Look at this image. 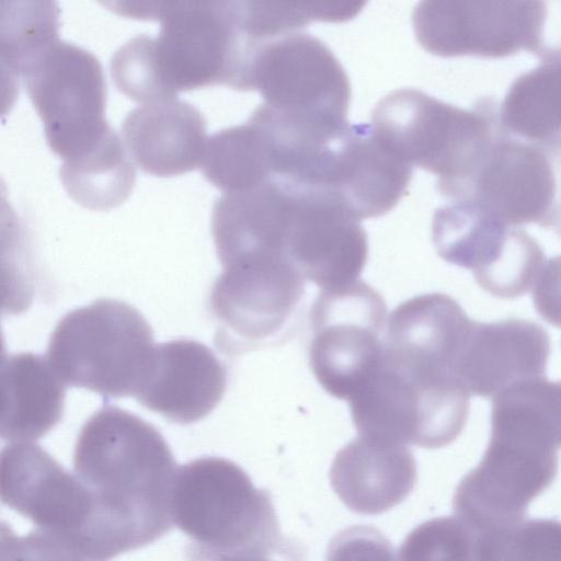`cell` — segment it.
Returning <instances> with one entry per match:
<instances>
[{"label":"cell","instance_id":"21","mask_svg":"<svg viewBox=\"0 0 561 561\" xmlns=\"http://www.w3.org/2000/svg\"><path fill=\"white\" fill-rule=\"evenodd\" d=\"M329 476L332 489L348 508L377 515L410 495L417 472L405 445L358 436L336 453Z\"/></svg>","mask_w":561,"mask_h":561},{"label":"cell","instance_id":"31","mask_svg":"<svg viewBox=\"0 0 561 561\" xmlns=\"http://www.w3.org/2000/svg\"><path fill=\"white\" fill-rule=\"evenodd\" d=\"M16 538L18 535L13 531L11 526L0 519V561L4 559Z\"/></svg>","mask_w":561,"mask_h":561},{"label":"cell","instance_id":"20","mask_svg":"<svg viewBox=\"0 0 561 561\" xmlns=\"http://www.w3.org/2000/svg\"><path fill=\"white\" fill-rule=\"evenodd\" d=\"M122 137L142 171L163 178L199 168L208 139L203 114L178 96L131 110L122 123Z\"/></svg>","mask_w":561,"mask_h":561},{"label":"cell","instance_id":"2","mask_svg":"<svg viewBox=\"0 0 561 561\" xmlns=\"http://www.w3.org/2000/svg\"><path fill=\"white\" fill-rule=\"evenodd\" d=\"M0 504L33 523L46 561H111L138 549L128 526L33 443L0 449Z\"/></svg>","mask_w":561,"mask_h":561},{"label":"cell","instance_id":"10","mask_svg":"<svg viewBox=\"0 0 561 561\" xmlns=\"http://www.w3.org/2000/svg\"><path fill=\"white\" fill-rule=\"evenodd\" d=\"M432 240L444 261L471 270L479 286L501 299L535 288L550 263L522 228L510 227L467 201H450L436 209Z\"/></svg>","mask_w":561,"mask_h":561},{"label":"cell","instance_id":"19","mask_svg":"<svg viewBox=\"0 0 561 561\" xmlns=\"http://www.w3.org/2000/svg\"><path fill=\"white\" fill-rule=\"evenodd\" d=\"M471 321L450 296H415L391 312L382 354L392 364L415 374L454 377Z\"/></svg>","mask_w":561,"mask_h":561},{"label":"cell","instance_id":"12","mask_svg":"<svg viewBox=\"0 0 561 561\" xmlns=\"http://www.w3.org/2000/svg\"><path fill=\"white\" fill-rule=\"evenodd\" d=\"M386 313L383 297L362 279L319 293L310 312L309 362L328 393L348 400L376 368Z\"/></svg>","mask_w":561,"mask_h":561},{"label":"cell","instance_id":"5","mask_svg":"<svg viewBox=\"0 0 561 561\" xmlns=\"http://www.w3.org/2000/svg\"><path fill=\"white\" fill-rule=\"evenodd\" d=\"M370 127L400 160L436 174L443 194L480 165L497 131V117L492 104L465 110L416 89H399L378 102Z\"/></svg>","mask_w":561,"mask_h":561},{"label":"cell","instance_id":"26","mask_svg":"<svg viewBox=\"0 0 561 561\" xmlns=\"http://www.w3.org/2000/svg\"><path fill=\"white\" fill-rule=\"evenodd\" d=\"M472 561H561L560 523L523 519L476 535Z\"/></svg>","mask_w":561,"mask_h":561},{"label":"cell","instance_id":"17","mask_svg":"<svg viewBox=\"0 0 561 561\" xmlns=\"http://www.w3.org/2000/svg\"><path fill=\"white\" fill-rule=\"evenodd\" d=\"M226 387V367L208 346L172 340L153 346L135 399L169 422L191 424L213 412Z\"/></svg>","mask_w":561,"mask_h":561},{"label":"cell","instance_id":"1","mask_svg":"<svg viewBox=\"0 0 561 561\" xmlns=\"http://www.w3.org/2000/svg\"><path fill=\"white\" fill-rule=\"evenodd\" d=\"M125 16L161 22L156 37L125 43L128 78L145 103L215 84L234 87L244 60V36L233 1H110Z\"/></svg>","mask_w":561,"mask_h":561},{"label":"cell","instance_id":"32","mask_svg":"<svg viewBox=\"0 0 561 561\" xmlns=\"http://www.w3.org/2000/svg\"><path fill=\"white\" fill-rule=\"evenodd\" d=\"M5 561H33L32 559H30L26 556V553L23 550L21 536H20V539L18 541L15 549L13 550V552L9 556V558Z\"/></svg>","mask_w":561,"mask_h":561},{"label":"cell","instance_id":"27","mask_svg":"<svg viewBox=\"0 0 561 561\" xmlns=\"http://www.w3.org/2000/svg\"><path fill=\"white\" fill-rule=\"evenodd\" d=\"M472 557L473 535L456 516L419 525L398 551V561H472Z\"/></svg>","mask_w":561,"mask_h":561},{"label":"cell","instance_id":"14","mask_svg":"<svg viewBox=\"0 0 561 561\" xmlns=\"http://www.w3.org/2000/svg\"><path fill=\"white\" fill-rule=\"evenodd\" d=\"M305 282L285 259H251L225 266L210 291L219 348L238 354L279 336L304 297Z\"/></svg>","mask_w":561,"mask_h":561},{"label":"cell","instance_id":"22","mask_svg":"<svg viewBox=\"0 0 561 561\" xmlns=\"http://www.w3.org/2000/svg\"><path fill=\"white\" fill-rule=\"evenodd\" d=\"M65 387L46 357L33 353L0 363V438L32 443L61 421Z\"/></svg>","mask_w":561,"mask_h":561},{"label":"cell","instance_id":"34","mask_svg":"<svg viewBox=\"0 0 561 561\" xmlns=\"http://www.w3.org/2000/svg\"><path fill=\"white\" fill-rule=\"evenodd\" d=\"M228 561H270V560H266L265 558H240V559H232V560H228Z\"/></svg>","mask_w":561,"mask_h":561},{"label":"cell","instance_id":"8","mask_svg":"<svg viewBox=\"0 0 561 561\" xmlns=\"http://www.w3.org/2000/svg\"><path fill=\"white\" fill-rule=\"evenodd\" d=\"M453 376L408 371L383 357L347 400L359 436L440 448L465 428L470 399Z\"/></svg>","mask_w":561,"mask_h":561},{"label":"cell","instance_id":"25","mask_svg":"<svg viewBox=\"0 0 561 561\" xmlns=\"http://www.w3.org/2000/svg\"><path fill=\"white\" fill-rule=\"evenodd\" d=\"M55 1H0V62L19 77L59 41Z\"/></svg>","mask_w":561,"mask_h":561},{"label":"cell","instance_id":"24","mask_svg":"<svg viewBox=\"0 0 561 561\" xmlns=\"http://www.w3.org/2000/svg\"><path fill=\"white\" fill-rule=\"evenodd\" d=\"M59 175L69 196L93 210L123 204L136 180L134 163L114 129L90 151L64 160Z\"/></svg>","mask_w":561,"mask_h":561},{"label":"cell","instance_id":"23","mask_svg":"<svg viewBox=\"0 0 561 561\" xmlns=\"http://www.w3.org/2000/svg\"><path fill=\"white\" fill-rule=\"evenodd\" d=\"M499 130L519 137L550 157L560 148V57L550 50L541 64L511 85L497 118Z\"/></svg>","mask_w":561,"mask_h":561},{"label":"cell","instance_id":"4","mask_svg":"<svg viewBox=\"0 0 561 561\" xmlns=\"http://www.w3.org/2000/svg\"><path fill=\"white\" fill-rule=\"evenodd\" d=\"M171 516L187 538L186 561H228L279 554L295 560L267 491L237 463L207 456L178 467Z\"/></svg>","mask_w":561,"mask_h":561},{"label":"cell","instance_id":"15","mask_svg":"<svg viewBox=\"0 0 561 561\" xmlns=\"http://www.w3.org/2000/svg\"><path fill=\"white\" fill-rule=\"evenodd\" d=\"M442 195L473 203L510 227L536 224L548 228L559 224L550 156L499 128L473 174Z\"/></svg>","mask_w":561,"mask_h":561},{"label":"cell","instance_id":"13","mask_svg":"<svg viewBox=\"0 0 561 561\" xmlns=\"http://www.w3.org/2000/svg\"><path fill=\"white\" fill-rule=\"evenodd\" d=\"M547 7L542 1H422L412 14L416 41L440 57L502 58L520 50L540 58Z\"/></svg>","mask_w":561,"mask_h":561},{"label":"cell","instance_id":"18","mask_svg":"<svg viewBox=\"0 0 561 561\" xmlns=\"http://www.w3.org/2000/svg\"><path fill=\"white\" fill-rule=\"evenodd\" d=\"M550 345L547 331L528 320H472L453 374L469 396L493 399L514 383L545 377Z\"/></svg>","mask_w":561,"mask_h":561},{"label":"cell","instance_id":"33","mask_svg":"<svg viewBox=\"0 0 561 561\" xmlns=\"http://www.w3.org/2000/svg\"><path fill=\"white\" fill-rule=\"evenodd\" d=\"M5 357H7L5 344H4V339H3V334H2V331H1V327H0V363Z\"/></svg>","mask_w":561,"mask_h":561},{"label":"cell","instance_id":"6","mask_svg":"<svg viewBox=\"0 0 561 561\" xmlns=\"http://www.w3.org/2000/svg\"><path fill=\"white\" fill-rule=\"evenodd\" d=\"M283 256L321 288L358 279L368 254L360 221L327 190L274 175L260 187Z\"/></svg>","mask_w":561,"mask_h":561},{"label":"cell","instance_id":"11","mask_svg":"<svg viewBox=\"0 0 561 561\" xmlns=\"http://www.w3.org/2000/svg\"><path fill=\"white\" fill-rule=\"evenodd\" d=\"M22 77L46 141L62 161L90 151L113 129L103 68L89 50L59 39Z\"/></svg>","mask_w":561,"mask_h":561},{"label":"cell","instance_id":"30","mask_svg":"<svg viewBox=\"0 0 561 561\" xmlns=\"http://www.w3.org/2000/svg\"><path fill=\"white\" fill-rule=\"evenodd\" d=\"M19 90V76L0 62V117L12 110Z\"/></svg>","mask_w":561,"mask_h":561},{"label":"cell","instance_id":"29","mask_svg":"<svg viewBox=\"0 0 561 561\" xmlns=\"http://www.w3.org/2000/svg\"><path fill=\"white\" fill-rule=\"evenodd\" d=\"M30 240L25 226L8 197V187L0 176V251L26 248Z\"/></svg>","mask_w":561,"mask_h":561},{"label":"cell","instance_id":"7","mask_svg":"<svg viewBox=\"0 0 561 561\" xmlns=\"http://www.w3.org/2000/svg\"><path fill=\"white\" fill-rule=\"evenodd\" d=\"M153 346L152 329L139 310L103 298L60 319L47 360L66 386L105 399L135 398Z\"/></svg>","mask_w":561,"mask_h":561},{"label":"cell","instance_id":"16","mask_svg":"<svg viewBox=\"0 0 561 561\" xmlns=\"http://www.w3.org/2000/svg\"><path fill=\"white\" fill-rule=\"evenodd\" d=\"M412 168L394 156L370 125H348L322 151L307 183L332 193L357 219L389 213L405 194Z\"/></svg>","mask_w":561,"mask_h":561},{"label":"cell","instance_id":"9","mask_svg":"<svg viewBox=\"0 0 561 561\" xmlns=\"http://www.w3.org/2000/svg\"><path fill=\"white\" fill-rule=\"evenodd\" d=\"M236 89L257 90L264 105L328 133L350 125L344 68L323 42L299 31L257 44Z\"/></svg>","mask_w":561,"mask_h":561},{"label":"cell","instance_id":"28","mask_svg":"<svg viewBox=\"0 0 561 561\" xmlns=\"http://www.w3.org/2000/svg\"><path fill=\"white\" fill-rule=\"evenodd\" d=\"M32 261H0V314H20L35 297Z\"/></svg>","mask_w":561,"mask_h":561},{"label":"cell","instance_id":"3","mask_svg":"<svg viewBox=\"0 0 561 561\" xmlns=\"http://www.w3.org/2000/svg\"><path fill=\"white\" fill-rule=\"evenodd\" d=\"M75 474L148 546L173 529L175 458L162 434L136 414L104 405L84 423Z\"/></svg>","mask_w":561,"mask_h":561}]
</instances>
